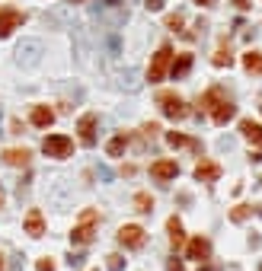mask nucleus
Masks as SVG:
<instances>
[{
	"instance_id": "f257e3e1",
	"label": "nucleus",
	"mask_w": 262,
	"mask_h": 271,
	"mask_svg": "<svg viewBox=\"0 0 262 271\" xmlns=\"http://www.w3.org/2000/svg\"><path fill=\"white\" fill-rule=\"evenodd\" d=\"M201 109L205 112H211V122L214 125H227L230 118H233V112H237V105H233V99L224 93L221 86H211L205 96H201Z\"/></svg>"
},
{
	"instance_id": "f03ea898",
	"label": "nucleus",
	"mask_w": 262,
	"mask_h": 271,
	"mask_svg": "<svg viewBox=\"0 0 262 271\" xmlns=\"http://www.w3.org/2000/svg\"><path fill=\"white\" fill-rule=\"evenodd\" d=\"M96 223H99V214H96V210H93V207L83 210V214H80V223L70 230V243H74V246H87L93 236H96Z\"/></svg>"
},
{
	"instance_id": "7ed1b4c3",
	"label": "nucleus",
	"mask_w": 262,
	"mask_h": 271,
	"mask_svg": "<svg viewBox=\"0 0 262 271\" xmlns=\"http://www.w3.org/2000/svg\"><path fill=\"white\" fill-rule=\"evenodd\" d=\"M170 64H173V48L170 45H160L157 54H153V61H150V67H147V80L150 83H160V80L166 77V70H170Z\"/></svg>"
},
{
	"instance_id": "20e7f679",
	"label": "nucleus",
	"mask_w": 262,
	"mask_h": 271,
	"mask_svg": "<svg viewBox=\"0 0 262 271\" xmlns=\"http://www.w3.org/2000/svg\"><path fill=\"white\" fill-rule=\"evenodd\" d=\"M157 105L163 109L166 118H173V122H179V118H186V115H189L182 96H176V93H160V96H157Z\"/></svg>"
},
{
	"instance_id": "39448f33",
	"label": "nucleus",
	"mask_w": 262,
	"mask_h": 271,
	"mask_svg": "<svg viewBox=\"0 0 262 271\" xmlns=\"http://www.w3.org/2000/svg\"><path fill=\"white\" fill-rule=\"evenodd\" d=\"M42 150H45V157L64 160V157H70V150H74V140L64 137V134H48L42 140Z\"/></svg>"
},
{
	"instance_id": "423d86ee",
	"label": "nucleus",
	"mask_w": 262,
	"mask_h": 271,
	"mask_svg": "<svg viewBox=\"0 0 262 271\" xmlns=\"http://www.w3.org/2000/svg\"><path fill=\"white\" fill-rule=\"evenodd\" d=\"M39 54H42V42L39 39H26V42H19V48H16V61L19 64H39Z\"/></svg>"
},
{
	"instance_id": "0eeeda50",
	"label": "nucleus",
	"mask_w": 262,
	"mask_h": 271,
	"mask_svg": "<svg viewBox=\"0 0 262 271\" xmlns=\"http://www.w3.org/2000/svg\"><path fill=\"white\" fill-rule=\"evenodd\" d=\"M96 125H99V118H96L93 112H87V115L77 122V131H80V144H83V147H93V144H96Z\"/></svg>"
},
{
	"instance_id": "6e6552de",
	"label": "nucleus",
	"mask_w": 262,
	"mask_h": 271,
	"mask_svg": "<svg viewBox=\"0 0 262 271\" xmlns=\"http://www.w3.org/2000/svg\"><path fill=\"white\" fill-rule=\"evenodd\" d=\"M118 243L128 246V249H138V246H144V230H141L138 223H125V227L118 230Z\"/></svg>"
},
{
	"instance_id": "1a4fd4ad",
	"label": "nucleus",
	"mask_w": 262,
	"mask_h": 271,
	"mask_svg": "<svg viewBox=\"0 0 262 271\" xmlns=\"http://www.w3.org/2000/svg\"><path fill=\"white\" fill-rule=\"evenodd\" d=\"M22 26V13L19 10H13V7H7V10H0V39H7L13 29H19Z\"/></svg>"
},
{
	"instance_id": "9d476101",
	"label": "nucleus",
	"mask_w": 262,
	"mask_h": 271,
	"mask_svg": "<svg viewBox=\"0 0 262 271\" xmlns=\"http://www.w3.org/2000/svg\"><path fill=\"white\" fill-rule=\"evenodd\" d=\"M186 255L195 258V262H205V258H211V243H208L205 236L189 239V243H186Z\"/></svg>"
},
{
	"instance_id": "9b49d317",
	"label": "nucleus",
	"mask_w": 262,
	"mask_h": 271,
	"mask_svg": "<svg viewBox=\"0 0 262 271\" xmlns=\"http://www.w3.org/2000/svg\"><path fill=\"white\" fill-rule=\"evenodd\" d=\"M150 175H153V179H160V182H170V179L179 175V166H176L173 160H160V163H153V166H150Z\"/></svg>"
},
{
	"instance_id": "f8f14e48",
	"label": "nucleus",
	"mask_w": 262,
	"mask_h": 271,
	"mask_svg": "<svg viewBox=\"0 0 262 271\" xmlns=\"http://www.w3.org/2000/svg\"><path fill=\"white\" fill-rule=\"evenodd\" d=\"M22 227H26L29 236H42V233H45V217H42V210L32 207L29 214H26V223H22Z\"/></svg>"
},
{
	"instance_id": "ddd939ff",
	"label": "nucleus",
	"mask_w": 262,
	"mask_h": 271,
	"mask_svg": "<svg viewBox=\"0 0 262 271\" xmlns=\"http://www.w3.org/2000/svg\"><path fill=\"white\" fill-rule=\"evenodd\" d=\"M29 157H32V153L26 147H10V150H4V163H7V166H29Z\"/></svg>"
},
{
	"instance_id": "4468645a",
	"label": "nucleus",
	"mask_w": 262,
	"mask_h": 271,
	"mask_svg": "<svg viewBox=\"0 0 262 271\" xmlns=\"http://www.w3.org/2000/svg\"><path fill=\"white\" fill-rule=\"evenodd\" d=\"M166 144H170V147H189V150L201 153V140L186 137V134H179V131H170V134H166Z\"/></svg>"
},
{
	"instance_id": "2eb2a0df",
	"label": "nucleus",
	"mask_w": 262,
	"mask_h": 271,
	"mask_svg": "<svg viewBox=\"0 0 262 271\" xmlns=\"http://www.w3.org/2000/svg\"><path fill=\"white\" fill-rule=\"evenodd\" d=\"M240 134H243L246 140H253L256 147H262V125H256L253 118H243V122H240Z\"/></svg>"
},
{
	"instance_id": "dca6fc26",
	"label": "nucleus",
	"mask_w": 262,
	"mask_h": 271,
	"mask_svg": "<svg viewBox=\"0 0 262 271\" xmlns=\"http://www.w3.org/2000/svg\"><path fill=\"white\" fill-rule=\"evenodd\" d=\"M195 179H198V182H214V179H221V166H218V163H198V166H195Z\"/></svg>"
},
{
	"instance_id": "f3484780",
	"label": "nucleus",
	"mask_w": 262,
	"mask_h": 271,
	"mask_svg": "<svg viewBox=\"0 0 262 271\" xmlns=\"http://www.w3.org/2000/svg\"><path fill=\"white\" fill-rule=\"evenodd\" d=\"M55 122V112L48 109V105H35V109H32V125L35 128H48Z\"/></svg>"
},
{
	"instance_id": "a211bd4d",
	"label": "nucleus",
	"mask_w": 262,
	"mask_h": 271,
	"mask_svg": "<svg viewBox=\"0 0 262 271\" xmlns=\"http://www.w3.org/2000/svg\"><path fill=\"white\" fill-rule=\"evenodd\" d=\"M166 230H170V239H173V246L179 249V246L186 243V230H182L179 217H170V220H166Z\"/></svg>"
},
{
	"instance_id": "6ab92c4d",
	"label": "nucleus",
	"mask_w": 262,
	"mask_h": 271,
	"mask_svg": "<svg viewBox=\"0 0 262 271\" xmlns=\"http://www.w3.org/2000/svg\"><path fill=\"white\" fill-rule=\"evenodd\" d=\"M170 67H173V77H176V80H182L189 70H192V54H179Z\"/></svg>"
},
{
	"instance_id": "aec40b11",
	"label": "nucleus",
	"mask_w": 262,
	"mask_h": 271,
	"mask_svg": "<svg viewBox=\"0 0 262 271\" xmlns=\"http://www.w3.org/2000/svg\"><path fill=\"white\" fill-rule=\"evenodd\" d=\"M125 147H128V137L125 134H115L109 144H106V150H109V157H122L125 153Z\"/></svg>"
},
{
	"instance_id": "412c9836",
	"label": "nucleus",
	"mask_w": 262,
	"mask_h": 271,
	"mask_svg": "<svg viewBox=\"0 0 262 271\" xmlns=\"http://www.w3.org/2000/svg\"><path fill=\"white\" fill-rule=\"evenodd\" d=\"M211 64L214 67H230L233 64V54L227 48H218V51H214V57H211Z\"/></svg>"
},
{
	"instance_id": "4be33fe9",
	"label": "nucleus",
	"mask_w": 262,
	"mask_h": 271,
	"mask_svg": "<svg viewBox=\"0 0 262 271\" xmlns=\"http://www.w3.org/2000/svg\"><path fill=\"white\" fill-rule=\"evenodd\" d=\"M243 67H246V70H259V67H262V54H259V51H246V54H243Z\"/></svg>"
},
{
	"instance_id": "5701e85b",
	"label": "nucleus",
	"mask_w": 262,
	"mask_h": 271,
	"mask_svg": "<svg viewBox=\"0 0 262 271\" xmlns=\"http://www.w3.org/2000/svg\"><path fill=\"white\" fill-rule=\"evenodd\" d=\"M249 214H253V207H249V204H237V207L230 210V220H233V223H243Z\"/></svg>"
},
{
	"instance_id": "b1692460",
	"label": "nucleus",
	"mask_w": 262,
	"mask_h": 271,
	"mask_svg": "<svg viewBox=\"0 0 262 271\" xmlns=\"http://www.w3.org/2000/svg\"><path fill=\"white\" fill-rule=\"evenodd\" d=\"M135 210H144V214H147V210H153V198L144 195V192L135 195Z\"/></svg>"
},
{
	"instance_id": "393cba45",
	"label": "nucleus",
	"mask_w": 262,
	"mask_h": 271,
	"mask_svg": "<svg viewBox=\"0 0 262 271\" xmlns=\"http://www.w3.org/2000/svg\"><path fill=\"white\" fill-rule=\"evenodd\" d=\"M182 13H170V16H166V29H173V32H182Z\"/></svg>"
},
{
	"instance_id": "a878e982",
	"label": "nucleus",
	"mask_w": 262,
	"mask_h": 271,
	"mask_svg": "<svg viewBox=\"0 0 262 271\" xmlns=\"http://www.w3.org/2000/svg\"><path fill=\"white\" fill-rule=\"evenodd\" d=\"M106 268H109V271H122V268H125V258H122V255H109Z\"/></svg>"
},
{
	"instance_id": "bb28decb",
	"label": "nucleus",
	"mask_w": 262,
	"mask_h": 271,
	"mask_svg": "<svg viewBox=\"0 0 262 271\" xmlns=\"http://www.w3.org/2000/svg\"><path fill=\"white\" fill-rule=\"evenodd\" d=\"M163 4H166V0H144V7L150 10V13H157V10H163Z\"/></svg>"
},
{
	"instance_id": "cd10ccee",
	"label": "nucleus",
	"mask_w": 262,
	"mask_h": 271,
	"mask_svg": "<svg viewBox=\"0 0 262 271\" xmlns=\"http://www.w3.org/2000/svg\"><path fill=\"white\" fill-rule=\"evenodd\" d=\"M35 268H39V271H55V262H51V258H39Z\"/></svg>"
},
{
	"instance_id": "c85d7f7f",
	"label": "nucleus",
	"mask_w": 262,
	"mask_h": 271,
	"mask_svg": "<svg viewBox=\"0 0 262 271\" xmlns=\"http://www.w3.org/2000/svg\"><path fill=\"white\" fill-rule=\"evenodd\" d=\"M166 268H170V271H186L179 258H170V262H166Z\"/></svg>"
},
{
	"instance_id": "c756f323",
	"label": "nucleus",
	"mask_w": 262,
	"mask_h": 271,
	"mask_svg": "<svg viewBox=\"0 0 262 271\" xmlns=\"http://www.w3.org/2000/svg\"><path fill=\"white\" fill-rule=\"evenodd\" d=\"M67 265H70V268H80V265H83V255H70Z\"/></svg>"
},
{
	"instance_id": "7c9ffc66",
	"label": "nucleus",
	"mask_w": 262,
	"mask_h": 271,
	"mask_svg": "<svg viewBox=\"0 0 262 271\" xmlns=\"http://www.w3.org/2000/svg\"><path fill=\"white\" fill-rule=\"evenodd\" d=\"M99 179H102V182H109V179H112V169H106V166H99Z\"/></svg>"
},
{
	"instance_id": "2f4dec72",
	"label": "nucleus",
	"mask_w": 262,
	"mask_h": 271,
	"mask_svg": "<svg viewBox=\"0 0 262 271\" xmlns=\"http://www.w3.org/2000/svg\"><path fill=\"white\" fill-rule=\"evenodd\" d=\"M195 4H198V7H211V4H214V0H195Z\"/></svg>"
},
{
	"instance_id": "473e14b6",
	"label": "nucleus",
	"mask_w": 262,
	"mask_h": 271,
	"mask_svg": "<svg viewBox=\"0 0 262 271\" xmlns=\"http://www.w3.org/2000/svg\"><path fill=\"white\" fill-rule=\"evenodd\" d=\"M233 4H237V7H240V10H246V7H249V4H246V0H233Z\"/></svg>"
},
{
	"instance_id": "72a5a7b5",
	"label": "nucleus",
	"mask_w": 262,
	"mask_h": 271,
	"mask_svg": "<svg viewBox=\"0 0 262 271\" xmlns=\"http://www.w3.org/2000/svg\"><path fill=\"white\" fill-rule=\"evenodd\" d=\"M70 4H83V0H70Z\"/></svg>"
},
{
	"instance_id": "f704fd0d",
	"label": "nucleus",
	"mask_w": 262,
	"mask_h": 271,
	"mask_svg": "<svg viewBox=\"0 0 262 271\" xmlns=\"http://www.w3.org/2000/svg\"><path fill=\"white\" fill-rule=\"evenodd\" d=\"M0 271H4V258H0Z\"/></svg>"
},
{
	"instance_id": "c9c22d12",
	"label": "nucleus",
	"mask_w": 262,
	"mask_h": 271,
	"mask_svg": "<svg viewBox=\"0 0 262 271\" xmlns=\"http://www.w3.org/2000/svg\"><path fill=\"white\" fill-rule=\"evenodd\" d=\"M0 204H4V198H0Z\"/></svg>"
},
{
	"instance_id": "e433bc0d",
	"label": "nucleus",
	"mask_w": 262,
	"mask_h": 271,
	"mask_svg": "<svg viewBox=\"0 0 262 271\" xmlns=\"http://www.w3.org/2000/svg\"><path fill=\"white\" fill-rule=\"evenodd\" d=\"M93 271H96V268H93Z\"/></svg>"
},
{
	"instance_id": "4c0bfd02",
	"label": "nucleus",
	"mask_w": 262,
	"mask_h": 271,
	"mask_svg": "<svg viewBox=\"0 0 262 271\" xmlns=\"http://www.w3.org/2000/svg\"><path fill=\"white\" fill-rule=\"evenodd\" d=\"M259 70H262V67H259Z\"/></svg>"
}]
</instances>
